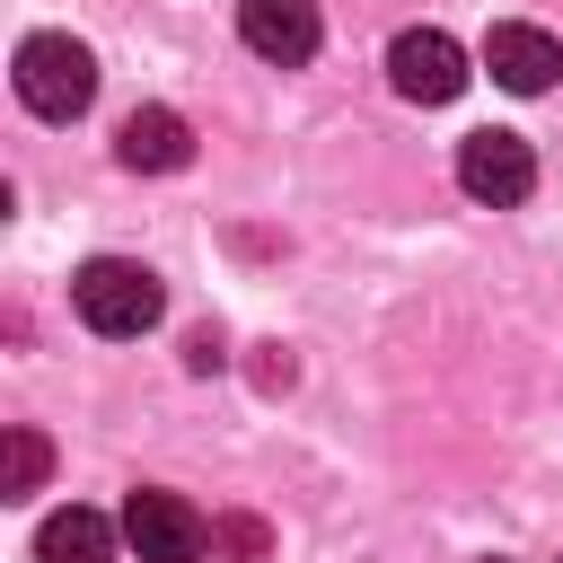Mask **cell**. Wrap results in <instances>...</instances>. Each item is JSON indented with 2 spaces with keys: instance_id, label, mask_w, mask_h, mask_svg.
Here are the masks:
<instances>
[{
  "instance_id": "cell-12",
  "label": "cell",
  "mask_w": 563,
  "mask_h": 563,
  "mask_svg": "<svg viewBox=\"0 0 563 563\" xmlns=\"http://www.w3.org/2000/svg\"><path fill=\"white\" fill-rule=\"evenodd\" d=\"M220 361H229V352H220V325H194V334H185V369H194V378H211Z\"/></svg>"
},
{
  "instance_id": "cell-10",
  "label": "cell",
  "mask_w": 563,
  "mask_h": 563,
  "mask_svg": "<svg viewBox=\"0 0 563 563\" xmlns=\"http://www.w3.org/2000/svg\"><path fill=\"white\" fill-rule=\"evenodd\" d=\"M44 475H53V440H44L35 422H9V431H0V501L44 493Z\"/></svg>"
},
{
  "instance_id": "cell-2",
  "label": "cell",
  "mask_w": 563,
  "mask_h": 563,
  "mask_svg": "<svg viewBox=\"0 0 563 563\" xmlns=\"http://www.w3.org/2000/svg\"><path fill=\"white\" fill-rule=\"evenodd\" d=\"M9 79H18V106H26V114H44V123H79L88 97H97V53H88L79 35H26Z\"/></svg>"
},
{
  "instance_id": "cell-1",
  "label": "cell",
  "mask_w": 563,
  "mask_h": 563,
  "mask_svg": "<svg viewBox=\"0 0 563 563\" xmlns=\"http://www.w3.org/2000/svg\"><path fill=\"white\" fill-rule=\"evenodd\" d=\"M70 308H79V325L88 334H150L158 325V308H167V290H158V273L150 264H132V255H88L79 273H70Z\"/></svg>"
},
{
  "instance_id": "cell-5",
  "label": "cell",
  "mask_w": 563,
  "mask_h": 563,
  "mask_svg": "<svg viewBox=\"0 0 563 563\" xmlns=\"http://www.w3.org/2000/svg\"><path fill=\"white\" fill-rule=\"evenodd\" d=\"M457 185H466L475 202L510 211V202L537 194V158H528L519 132H466V141H457Z\"/></svg>"
},
{
  "instance_id": "cell-11",
  "label": "cell",
  "mask_w": 563,
  "mask_h": 563,
  "mask_svg": "<svg viewBox=\"0 0 563 563\" xmlns=\"http://www.w3.org/2000/svg\"><path fill=\"white\" fill-rule=\"evenodd\" d=\"M211 554H229V563H264V519H211Z\"/></svg>"
},
{
  "instance_id": "cell-7",
  "label": "cell",
  "mask_w": 563,
  "mask_h": 563,
  "mask_svg": "<svg viewBox=\"0 0 563 563\" xmlns=\"http://www.w3.org/2000/svg\"><path fill=\"white\" fill-rule=\"evenodd\" d=\"M238 35H246V53L299 70V62L317 53L325 26H317V0H238Z\"/></svg>"
},
{
  "instance_id": "cell-9",
  "label": "cell",
  "mask_w": 563,
  "mask_h": 563,
  "mask_svg": "<svg viewBox=\"0 0 563 563\" xmlns=\"http://www.w3.org/2000/svg\"><path fill=\"white\" fill-rule=\"evenodd\" d=\"M35 563H114V528L70 501V510H53V519L35 528Z\"/></svg>"
},
{
  "instance_id": "cell-13",
  "label": "cell",
  "mask_w": 563,
  "mask_h": 563,
  "mask_svg": "<svg viewBox=\"0 0 563 563\" xmlns=\"http://www.w3.org/2000/svg\"><path fill=\"white\" fill-rule=\"evenodd\" d=\"M255 387H264V396H273V387H290V352H273V343H264V361H255Z\"/></svg>"
},
{
  "instance_id": "cell-8",
  "label": "cell",
  "mask_w": 563,
  "mask_h": 563,
  "mask_svg": "<svg viewBox=\"0 0 563 563\" xmlns=\"http://www.w3.org/2000/svg\"><path fill=\"white\" fill-rule=\"evenodd\" d=\"M114 158H123L132 176H176V167L194 158V123H185L176 106H132L123 132H114Z\"/></svg>"
},
{
  "instance_id": "cell-3",
  "label": "cell",
  "mask_w": 563,
  "mask_h": 563,
  "mask_svg": "<svg viewBox=\"0 0 563 563\" xmlns=\"http://www.w3.org/2000/svg\"><path fill=\"white\" fill-rule=\"evenodd\" d=\"M123 537H132L141 563H202V545H211L202 510H194L185 493H158V484H141V493L123 501Z\"/></svg>"
},
{
  "instance_id": "cell-4",
  "label": "cell",
  "mask_w": 563,
  "mask_h": 563,
  "mask_svg": "<svg viewBox=\"0 0 563 563\" xmlns=\"http://www.w3.org/2000/svg\"><path fill=\"white\" fill-rule=\"evenodd\" d=\"M387 79H396V97H413V106H449V97L466 88V53H457V35H440V26H405V35L387 44Z\"/></svg>"
},
{
  "instance_id": "cell-6",
  "label": "cell",
  "mask_w": 563,
  "mask_h": 563,
  "mask_svg": "<svg viewBox=\"0 0 563 563\" xmlns=\"http://www.w3.org/2000/svg\"><path fill=\"white\" fill-rule=\"evenodd\" d=\"M484 70H493L510 97H537V88H554V79H563V44H554L545 26H519V18H501V26L484 35Z\"/></svg>"
}]
</instances>
